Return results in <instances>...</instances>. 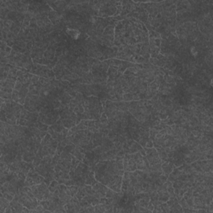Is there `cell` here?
Segmentation results:
<instances>
[{
  "label": "cell",
  "mask_w": 213,
  "mask_h": 213,
  "mask_svg": "<svg viewBox=\"0 0 213 213\" xmlns=\"http://www.w3.org/2000/svg\"><path fill=\"white\" fill-rule=\"evenodd\" d=\"M41 162H42V158L36 155V157L34 159V161H32V166H34V167H36L39 166V165L41 164Z\"/></svg>",
  "instance_id": "12"
},
{
  "label": "cell",
  "mask_w": 213,
  "mask_h": 213,
  "mask_svg": "<svg viewBox=\"0 0 213 213\" xmlns=\"http://www.w3.org/2000/svg\"><path fill=\"white\" fill-rule=\"evenodd\" d=\"M34 127H36V128H38V130H40V131L47 132V130H48L49 126L47 125V124H45V123H43V122H39V121H38V122H36L35 123H34Z\"/></svg>",
  "instance_id": "6"
},
{
  "label": "cell",
  "mask_w": 213,
  "mask_h": 213,
  "mask_svg": "<svg viewBox=\"0 0 213 213\" xmlns=\"http://www.w3.org/2000/svg\"><path fill=\"white\" fill-rule=\"evenodd\" d=\"M65 32L68 36L72 38V40L77 41L83 38V32L80 31V29L76 28H67L65 29Z\"/></svg>",
  "instance_id": "1"
},
{
  "label": "cell",
  "mask_w": 213,
  "mask_h": 213,
  "mask_svg": "<svg viewBox=\"0 0 213 213\" xmlns=\"http://www.w3.org/2000/svg\"><path fill=\"white\" fill-rule=\"evenodd\" d=\"M9 206L10 202H8L3 195H1V196H0V213H5L6 208Z\"/></svg>",
  "instance_id": "3"
},
{
  "label": "cell",
  "mask_w": 213,
  "mask_h": 213,
  "mask_svg": "<svg viewBox=\"0 0 213 213\" xmlns=\"http://www.w3.org/2000/svg\"><path fill=\"white\" fill-rule=\"evenodd\" d=\"M99 203L100 204H107V197H101L99 199Z\"/></svg>",
  "instance_id": "21"
},
{
  "label": "cell",
  "mask_w": 213,
  "mask_h": 213,
  "mask_svg": "<svg viewBox=\"0 0 213 213\" xmlns=\"http://www.w3.org/2000/svg\"><path fill=\"white\" fill-rule=\"evenodd\" d=\"M58 185H59V182L57 181V180H53V181L51 182V184L49 185L48 189L51 192H54V191L57 190V189L58 188Z\"/></svg>",
  "instance_id": "7"
},
{
  "label": "cell",
  "mask_w": 213,
  "mask_h": 213,
  "mask_svg": "<svg viewBox=\"0 0 213 213\" xmlns=\"http://www.w3.org/2000/svg\"><path fill=\"white\" fill-rule=\"evenodd\" d=\"M122 99L125 102H132L133 101V95L131 92H127L122 95Z\"/></svg>",
  "instance_id": "10"
},
{
  "label": "cell",
  "mask_w": 213,
  "mask_h": 213,
  "mask_svg": "<svg viewBox=\"0 0 213 213\" xmlns=\"http://www.w3.org/2000/svg\"><path fill=\"white\" fill-rule=\"evenodd\" d=\"M175 167H176L175 165L173 164L172 161H169L168 159H167V161L161 163V170H162V172H163V174H165V175L167 176L172 173V172Z\"/></svg>",
  "instance_id": "2"
},
{
  "label": "cell",
  "mask_w": 213,
  "mask_h": 213,
  "mask_svg": "<svg viewBox=\"0 0 213 213\" xmlns=\"http://www.w3.org/2000/svg\"><path fill=\"white\" fill-rule=\"evenodd\" d=\"M35 157L36 154L34 152H25L23 155V160L27 161V162H32Z\"/></svg>",
  "instance_id": "4"
},
{
  "label": "cell",
  "mask_w": 213,
  "mask_h": 213,
  "mask_svg": "<svg viewBox=\"0 0 213 213\" xmlns=\"http://www.w3.org/2000/svg\"><path fill=\"white\" fill-rule=\"evenodd\" d=\"M190 53L191 57H193V58H197L199 55V50L197 48L196 46H191L190 47Z\"/></svg>",
  "instance_id": "8"
},
{
  "label": "cell",
  "mask_w": 213,
  "mask_h": 213,
  "mask_svg": "<svg viewBox=\"0 0 213 213\" xmlns=\"http://www.w3.org/2000/svg\"><path fill=\"white\" fill-rule=\"evenodd\" d=\"M23 88V84L22 83L20 82V81L17 80L16 81V83H15V87H14V90H16V91H20L21 89Z\"/></svg>",
  "instance_id": "16"
},
{
  "label": "cell",
  "mask_w": 213,
  "mask_h": 213,
  "mask_svg": "<svg viewBox=\"0 0 213 213\" xmlns=\"http://www.w3.org/2000/svg\"><path fill=\"white\" fill-rule=\"evenodd\" d=\"M114 32H115V27H114L112 24H111V25H107L106 28H105L103 35V36H114Z\"/></svg>",
  "instance_id": "5"
},
{
  "label": "cell",
  "mask_w": 213,
  "mask_h": 213,
  "mask_svg": "<svg viewBox=\"0 0 213 213\" xmlns=\"http://www.w3.org/2000/svg\"><path fill=\"white\" fill-rule=\"evenodd\" d=\"M166 132H167V135H172V127H171V126H167L166 127Z\"/></svg>",
  "instance_id": "20"
},
{
  "label": "cell",
  "mask_w": 213,
  "mask_h": 213,
  "mask_svg": "<svg viewBox=\"0 0 213 213\" xmlns=\"http://www.w3.org/2000/svg\"><path fill=\"white\" fill-rule=\"evenodd\" d=\"M116 193H117L116 191H114L111 188H108L106 192V197L107 198H112V197L116 195Z\"/></svg>",
  "instance_id": "15"
},
{
  "label": "cell",
  "mask_w": 213,
  "mask_h": 213,
  "mask_svg": "<svg viewBox=\"0 0 213 213\" xmlns=\"http://www.w3.org/2000/svg\"><path fill=\"white\" fill-rule=\"evenodd\" d=\"M161 122H162L163 123H165V124L167 125V126H172V124H174V122L169 118V117H168L167 118L164 119V120H161Z\"/></svg>",
  "instance_id": "18"
},
{
  "label": "cell",
  "mask_w": 213,
  "mask_h": 213,
  "mask_svg": "<svg viewBox=\"0 0 213 213\" xmlns=\"http://www.w3.org/2000/svg\"><path fill=\"white\" fill-rule=\"evenodd\" d=\"M210 86L212 87V79H211V78L210 79Z\"/></svg>",
  "instance_id": "22"
},
{
  "label": "cell",
  "mask_w": 213,
  "mask_h": 213,
  "mask_svg": "<svg viewBox=\"0 0 213 213\" xmlns=\"http://www.w3.org/2000/svg\"><path fill=\"white\" fill-rule=\"evenodd\" d=\"M99 122H101L102 124H103V125H108V118L107 117L106 115V113H105L104 112L101 114V117H100V118H99Z\"/></svg>",
  "instance_id": "9"
},
{
  "label": "cell",
  "mask_w": 213,
  "mask_h": 213,
  "mask_svg": "<svg viewBox=\"0 0 213 213\" xmlns=\"http://www.w3.org/2000/svg\"><path fill=\"white\" fill-rule=\"evenodd\" d=\"M154 146V144H153V141L151 140L150 138L146 139V146L145 148H152Z\"/></svg>",
  "instance_id": "19"
},
{
  "label": "cell",
  "mask_w": 213,
  "mask_h": 213,
  "mask_svg": "<svg viewBox=\"0 0 213 213\" xmlns=\"http://www.w3.org/2000/svg\"><path fill=\"white\" fill-rule=\"evenodd\" d=\"M0 97L4 98V99H12V93H8L4 91H0Z\"/></svg>",
  "instance_id": "14"
},
{
  "label": "cell",
  "mask_w": 213,
  "mask_h": 213,
  "mask_svg": "<svg viewBox=\"0 0 213 213\" xmlns=\"http://www.w3.org/2000/svg\"><path fill=\"white\" fill-rule=\"evenodd\" d=\"M39 77H40L37 76V75H32V79H31V83H32V84H34L35 86L40 85L39 84Z\"/></svg>",
  "instance_id": "13"
},
{
  "label": "cell",
  "mask_w": 213,
  "mask_h": 213,
  "mask_svg": "<svg viewBox=\"0 0 213 213\" xmlns=\"http://www.w3.org/2000/svg\"><path fill=\"white\" fill-rule=\"evenodd\" d=\"M148 62L153 66H157L158 59H157V58H152V57H150V58L148 59Z\"/></svg>",
  "instance_id": "17"
},
{
  "label": "cell",
  "mask_w": 213,
  "mask_h": 213,
  "mask_svg": "<svg viewBox=\"0 0 213 213\" xmlns=\"http://www.w3.org/2000/svg\"><path fill=\"white\" fill-rule=\"evenodd\" d=\"M34 185V181H32V178L30 177V176H27V178L24 181V183H23V186H25V187H31L32 186Z\"/></svg>",
  "instance_id": "11"
}]
</instances>
